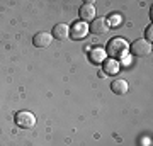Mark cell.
Masks as SVG:
<instances>
[{
  "label": "cell",
  "instance_id": "obj_1",
  "mask_svg": "<svg viewBox=\"0 0 153 146\" xmlns=\"http://www.w3.org/2000/svg\"><path fill=\"white\" fill-rule=\"evenodd\" d=\"M128 51H129V43L124 38H112L105 46V54H109L112 60L124 58Z\"/></svg>",
  "mask_w": 153,
  "mask_h": 146
},
{
  "label": "cell",
  "instance_id": "obj_2",
  "mask_svg": "<svg viewBox=\"0 0 153 146\" xmlns=\"http://www.w3.org/2000/svg\"><path fill=\"white\" fill-rule=\"evenodd\" d=\"M16 124L22 129H31L36 126V116L29 110H19L16 114Z\"/></svg>",
  "mask_w": 153,
  "mask_h": 146
},
{
  "label": "cell",
  "instance_id": "obj_3",
  "mask_svg": "<svg viewBox=\"0 0 153 146\" xmlns=\"http://www.w3.org/2000/svg\"><path fill=\"white\" fill-rule=\"evenodd\" d=\"M131 53L134 56H150L152 54V43H148L146 39H136L134 43L129 46Z\"/></svg>",
  "mask_w": 153,
  "mask_h": 146
},
{
  "label": "cell",
  "instance_id": "obj_4",
  "mask_svg": "<svg viewBox=\"0 0 153 146\" xmlns=\"http://www.w3.org/2000/svg\"><path fill=\"white\" fill-rule=\"evenodd\" d=\"M88 34V24L78 21V22H73L70 27V38L75 39V41H80V39H85Z\"/></svg>",
  "mask_w": 153,
  "mask_h": 146
},
{
  "label": "cell",
  "instance_id": "obj_5",
  "mask_svg": "<svg viewBox=\"0 0 153 146\" xmlns=\"http://www.w3.org/2000/svg\"><path fill=\"white\" fill-rule=\"evenodd\" d=\"M107 31H109V22L105 17H95L88 24V33L92 34H105Z\"/></svg>",
  "mask_w": 153,
  "mask_h": 146
},
{
  "label": "cell",
  "instance_id": "obj_6",
  "mask_svg": "<svg viewBox=\"0 0 153 146\" xmlns=\"http://www.w3.org/2000/svg\"><path fill=\"white\" fill-rule=\"evenodd\" d=\"M95 5H94L92 2H87V4H83L80 7V10H78V16H80V21L82 22H92L95 19Z\"/></svg>",
  "mask_w": 153,
  "mask_h": 146
},
{
  "label": "cell",
  "instance_id": "obj_7",
  "mask_svg": "<svg viewBox=\"0 0 153 146\" xmlns=\"http://www.w3.org/2000/svg\"><path fill=\"white\" fill-rule=\"evenodd\" d=\"M88 60L92 61L94 65H102L105 60H107V54H105V49L100 48V46H95L88 51Z\"/></svg>",
  "mask_w": 153,
  "mask_h": 146
},
{
  "label": "cell",
  "instance_id": "obj_8",
  "mask_svg": "<svg viewBox=\"0 0 153 146\" xmlns=\"http://www.w3.org/2000/svg\"><path fill=\"white\" fill-rule=\"evenodd\" d=\"M51 41H53V36H51V33H46V31H41L33 38V44L36 48H48Z\"/></svg>",
  "mask_w": 153,
  "mask_h": 146
},
{
  "label": "cell",
  "instance_id": "obj_9",
  "mask_svg": "<svg viewBox=\"0 0 153 146\" xmlns=\"http://www.w3.org/2000/svg\"><path fill=\"white\" fill-rule=\"evenodd\" d=\"M51 36H53L55 39H58V41H65V39H68L70 38V27H68V24H56V26L53 27Z\"/></svg>",
  "mask_w": 153,
  "mask_h": 146
},
{
  "label": "cell",
  "instance_id": "obj_10",
  "mask_svg": "<svg viewBox=\"0 0 153 146\" xmlns=\"http://www.w3.org/2000/svg\"><path fill=\"white\" fill-rule=\"evenodd\" d=\"M111 90H112L116 95H124V93L129 90V85H128V82H126L124 78H116V80H112V83H111Z\"/></svg>",
  "mask_w": 153,
  "mask_h": 146
},
{
  "label": "cell",
  "instance_id": "obj_11",
  "mask_svg": "<svg viewBox=\"0 0 153 146\" xmlns=\"http://www.w3.org/2000/svg\"><path fill=\"white\" fill-rule=\"evenodd\" d=\"M102 66H104V73L105 75H117L121 70V65L117 60H112V58H109V60H105L104 63H102Z\"/></svg>",
  "mask_w": 153,
  "mask_h": 146
},
{
  "label": "cell",
  "instance_id": "obj_12",
  "mask_svg": "<svg viewBox=\"0 0 153 146\" xmlns=\"http://www.w3.org/2000/svg\"><path fill=\"white\" fill-rule=\"evenodd\" d=\"M107 22H109V27H117L121 24V17L119 16H111Z\"/></svg>",
  "mask_w": 153,
  "mask_h": 146
},
{
  "label": "cell",
  "instance_id": "obj_13",
  "mask_svg": "<svg viewBox=\"0 0 153 146\" xmlns=\"http://www.w3.org/2000/svg\"><path fill=\"white\" fill-rule=\"evenodd\" d=\"M145 38H146L148 43H152V39H153V27L152 26L146 27V31H145Z\"/></svg>",
  "mask_w": 153,
  "mask_h": 146
}]
</instances>
